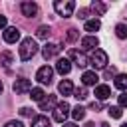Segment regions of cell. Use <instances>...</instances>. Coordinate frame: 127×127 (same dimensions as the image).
I'll return each instance as SVG.
<instances>
[{"mask_svg": "<svg viewBox=\"0 0 127 127\" xmlns=\"http://www.w3.org/2000/svg\"><path fill=\"white\" fill-rule=\"evenodd\" d=\"M58 91H60L62 95H71V93H73V83H71L69 79H64V81H60V85H58Z\"/></svg>", "mask_w": 127, "mask_h": 127, "instance_id": "cell-16", "label": "cell"}, {"mask_svg": "<svg viewBox=\"0 0 127 127\" xmlns=\"http://www.w3.org/2000/svg\"><path fill=\"white\" fill-rule=\"evenodd\" d=\"M71 117H73L75 121L83 119V117H85V107H81V105H75V107L71 109Z\"/></svg>", "mask_w": 127, "mask_h": 127, "instance_id": "cell-23", "label": "cell"}, {"mask_svg": "<svg viewBox=\"0 0 127 127\" xmlns=\"http://www.w3.org/2000/svg\"><path fill=\"white\" fill-rule=\"evenodd\" d=\"M71 64H75L77 67H85V65H89V60L85 58V54H81V52H77V50H69V58H67Z\"/></svg>", "mask_w": 127, "mask_h": 127, "instance_id": "cell-6", "label": "cell"}, {"mask_svg": "<svg viewBox=\"0 0 127 127\" xmlns=\"http://www.w3.org/2000/svg\"><path fill=\"white\" fill-rule=\"evenodd\" d=\"M20 10H22V14L28 16V18H36V16L40 14V8H38L36 2H22Z\"/></svg>", "mask_w": 127, "mask_h": 127, "instance_id": "cell-7", "label": "cell"}, {"mask_svg": "<svg viewBox=\"0 0 127 127\" xmlns=\"http://www.w3.org/2000/svg\"><path fill=\"white\" fill-rule=\"evenodd\" d=\"M97 73L95 71H83V75H81V81H83V87L85 85H95L97 83Z\"/></svg>", "mask_w": 127, "mask_h": 127, "instance_id": "cell-15", "label": "cell"}, {"mask_svg": "<svg viewBox=\"0 0 127 127\" xmlns=\"http://www.w3.org/2000/svg\"><path fill=\"white\" fill-rule=\"evenodd\" d=\"M101 107H103V105H101L99 101H91V103H89V109H93V111H99Z\"/></svg>", "mask_w": 127, "mask_h": 127, "instance_id": "cell-33", "label": "cell"}, {"mask_svg": "<svg viewBox=\"0 0 127 127\" xmlns=\"http://www.w3.org/2000/svg\"><path fill=\"white\" fill-rule=\"evenodd\" d=\"M4 127H24V125H22L20 121H8V123H6Z\"/></svg>", "mask_w": 127, "mask_h": 127, "instance_id": "cell-34", "label": "cell"}, {"mask_svg": "<svg viewBox=\"0 0 127 127\" xmlns=\"http://www.w3.org/2000/svg\"><path fill=\"white\" fill-rule=\"evenodd\" d=\"M107 54L103 52V50H95L93 54H91V58H89V65L93 67V69H105L107 67Z\"/></svg>", "mask_w": 127, "mask_h": 127, "instance_id": "cell-3", "label": "cell"}, {"mask_svg": "<svg viewBox=\"0 0 127 127\" xmlns=\"http://www.w3.org/2000/svg\"><path fill=\"white\" fill-rule=\"evenodd\" d=\"M109 95H111L109 85H95V97H97L99 101H105Z\"/></svg>", "mask_w": 127, "mask_h": 127, "instance_id": "cell-14", "label": "cell"}, {"mask_svg": "<svg viewBox=\"0 0 127 127\" xmlns=\"http://www.w3.org/2000/svg\"><path fill=\"white\" fill-rule=\"evenodd\" d=\"M121 127H127V123H123V125H121Z\"/></svg>", "mask_w": 127, "mask_h": 127, "instance_id": "cell-40", "label": "cell"}, {"mask_svg": "<svg viewBox=\"0 0 127 127\" xmlns=\"http://www.w3.org/2000/svg\"><path fill=\"white\" fill-rule=\"evenodd\" d=\"M67 115H69V103H67V101H60V103L56 105V109H54V121L64 123Z\"/></svg>", "mask_w": 127, "mask_h": 127, "instance_id": "cell-4", "label": "cell"}, {"mask_svg": "<svg viewBox=\"0 0 127 127\" xmlns=\"http://www.w3.org/2000/svg\"><path fill=\"white\" fill-rule=\"evenodd\" d=\"M18 40H20V30H18V28L10 26V28L4 30V42H8V44H16Z\"/></svg>", "mask_w": 127, "mask_h": 127, "instance_id": "cell-10", "label": "cell"}, {"mask_svg": "<svg viewBox=\"0 0 127 127\" xmlns=\"http://www.w3.org/2000/svg\"><path fill=\"white\" fill-rule=\"evenodd\" d=\"M87 14H89V10H87V8H81V10L77 12V18H81V20L87 22Z\"/></svg>", "mask_w": 127, "mask_h": 127, "instance_id": "cell-30", "label": "cell"}, {"mask_svg": "<svg viewBox=\"0 0 127 127\" xmlns=\"http://www.w3.org/2000/svg\"><path fill=\"white\" fill-rule=\"evenodd\" d=\"M60 52H62L60 44H50V42H48V44L42 48V56H44L46 60H52V58H56Z\"/></svg>", "mask_w": 127, "mask_h": 127, "instance_id": "cell-8", "label": "cell"}, {"mask_svg": "<svg viewBox=\"0 0 127 127\" xmlns=\"http://www.w3.org/2000/svg\"><path fill=\"white\" fill-rule=\"evenodd\" d=\"M101 28V22L97 20V18H93V20H87L85 24H83V30L85 32H97Z\"/></svg>", "mask_w": 127, "mask_h": 127, "instance_id": "cell-19", "label": "cell"}, {"mask_svg": "<svg viewBox=\"0 0 127 127\" xmlns=\"http://www.w3.org/2000/svg\"><path fill=\"white\" fill-rule=\"evenodd\" d=\"M64 127H77L75 123H64Z\"/></svg>", "mask_w": 127, "mask_h": 127, "instance_id": "cell-36", "label": "cell"}, {"mask_svg": "<svg viewBox=\"0 0 127 127\" xmlns=\"http://www.w3.org/2000/svg\"><path fill=\"white\" fill-rule=\"evenodd\" d=\"M56 105H58L56 95H46V97L40 101V109H42V111H54Z\"/></svg>", "mask_w": 127, "mask_h": 127, "instance_id": "cell-11", "label": "cell"}, {"mask_svg": "<svg viewBox=\"0 0 127 127\" xmlns=\"http://www.w3.org/2000/svg\"><path fill=\"white\" fill-rule=\"evenodd\" d=\"M77 38H79L77 30H73V28H71V30H67V42H75Z\"/></svg>", "mask_w": 127, "mask_h": 127, "instance_id": "cell-28", "label": "cell"}, {"mask_svg": "<svg viewBox=\"0 0 127 127\" xmlns=\"http://www.w3.org/2000/svg\"><path fill=\"white\" fill-rule=\"evenodd\" d=\"M54 10H56L60 16L67 18V16L73 14V10H75V2H73V0H56V2H54Z\"/></svg>", "mask_w": 127, "mask_h": 127, "instance_id": "cell-2", "label": "cell"}, {"mask_svg": "<svg viewBox=\"0 0 127 127\" xmlns=\"http://www.w3.org/2000/svg\"><path fill=\"white\" fill-rule=\"evenodd\" d=\"M52 77H54V69H52L50 65H42V67L36 71V79H38L40 83H44V85H46V83L50 85V83H52Z\"/></svg>", "mask_w": 127, "mask_h": 127, "instance_id": "cell-5", "label": "cell"}, {"mask_svg": "<svg viewBox=\"0 0 127 127\" xmlns=\"http://www.w3.org/2000/svg\"><path fill=\"white\" fill-rule=\"evenodd\" d=\"M20 115H22V117H32L34 111H32L30 107H22V109H20Z\"/></svg>", "mask_w": 127, "mask_h": 127, "instance_id": "cell-29", "label": "cell"}, {"mask_svg": "<svg viewBox=\"0 0 127 127\" xmlns=\"http://www.w3.org/2000/svg\"><path fill=\"white\" fill-rule=\"evenodd\" d=\"M97 46H99V40H97L95 36H85V38H81V48H83V50H97Z\"/></svg>", "mask_w": 127, "mask_h": 127, "instance_id": "cell-13", "label": "cell"}, {"mask_svg": "<svg viewBox=\"0 0 127 127\" xmlns=\"http://www.w3.org/2000/svg\"><path fill=\"white\" fill-rule=\"evenodd\" d=\"M36 52H38V44H36V40H34V38H24L22 44H20V50H18L20 60L28 62V60H32V58L36 56Z\"/></svg>", "mask_w": 127, "mask_h": 127, "instance_id": "cell-1", "label": "cell"}, {"mask_svg": "<svg viewBox=\"0 0 127 127\" xmlns=\"http://www.w3.org/2000/svg\"><path fill=\"white\" fill-rule=\"evenodd\" d=\"M85 127H95V125L93 123H85Z\"/></svg>", "mask_w": 127, "mask_h": 127, "instance_id": "cell-37", "label": "cell"}, {"mask_svg": "<svg viewBox=\"0 0 127 127\" xmlns=\"http://www.w3.org/2000/svg\"><path fill=\"white\" fill-rule=\"evenodd\" d=\"M119 107H127V93L119 95Z\"/></svg>", "mask_w": 127, "mask_h": 127, "instance_id": "cell-32", "label": "cell"}, {"mask_svg": "<svg viewBox=\"0 0 127 127\" xmlns=\"http://www.w3.org/2000/svg\"><path fill=\"white\" fill-rule=\"evenodd\" d=\"M113 83H115V87H117V89L125 91V89H127V73H117Z\"/></svg>", "mask_w": 127, "mask_h": 127, "instance_id": "cell-18", "label": "cell"}, {"mask_svg": "<svg viewBox=\"0 0 127 127\" xmlns=\"http://www.w3.org/2000/svg\"><path fill=\"white\" fill-rule=\"evenodd\" d=\"M107 113H109L113 119H119V117L123 115V111H121V107H119V105H117V107H109V109H107Z\"/></svg>", "mask_w": 127, "mask_h": 127, "instance_id": "cell-27", "label": "cell"}, {"mask_svg": "<svg viewBox=\"0 0 127 127\" xmlns=\"http://www.w3.org/2000/svg\"><path fill=\"white\" fill-rule=\"evenodd\" d=\"M30 89H32V81L30 79L20 77V79L14 81V91L16 93H30Z\"/></svg>", "mask_w": 127, "mask_h": 127, "instance_id": "cell-9", "label": "cell"}, {"mask_svg": "<svg viewBox=\"0 0 127 127\" xmlns=\"http://www.w3.org/2000/svg\"><path fill=\"white\" fill-rule=\"evenodd\" d=\"M2 89H4V85H2V81H0V93H2Z\"/></svg>", "mask_w": 127, "mask_h": 127, "instance_id": "cell-39", "label": "cell"}, {"mask_svg": "<svg viewBox=\"0 0 127 127\" xmlns=\"http://www.w3.org/2000/svg\"><path fill=\"white\" fill-rule=\"evenodd\" d=\"M0 30H6V16L0 14Z\"/></svg>", "mask_w": 127, "mask_h": 127, "instance_id": "cell-35", "label": "cell"}, {"mask_svg": "<svg viewBox=\"0 0 127 127\" xmlns=\"http://www.w3.org/2000/svg\"><path fill=\"white\" fill-rule=\"evenodd\" d=\"M12 62H14V56H12L10 52H2V54H0V64H2L4 67H10Z\"/></svg>", "mask_w": 127, "mask_h": 127, "instance_id": "cell-22", "label": "cell"}, {"mask_svg": "<svg viewBox=\"0 0 127 127\" xmlns=\"http://www.w3.org/2000/svg\"><path fill=\"white\" fill-rule=\"evenodd\" d=\"M32 127H50V119L46 115H38V117H34Z\"/></svg>", "mask_w": 127, "mask_h": 127, "instance_id": "cell-20", "label": "cell"}, {"mask_svg": "<svg viewBox=\"0 0 127 127\" xmlns=\"http://www.w3.org/2000/svg\"><path fill=\"white\" fill-rule=\"evenodd\" d=\"M73 97H77V99H85L87 97V89L81 85V87H77V89H73Z\"/></svg>", "mask_w": 127, "mask_h": 127, "instance_id": "cell-26", "label": "cell"}, {"mask_svg": "<svg viewBox=\"0 0 127 127\" xmlns=\"http://www.w3.org/2000/svg\"><path fill=\"white\" fill-rule=\"evenodd\" d=\"M89 8L95 12V16H103V14L107 12V4H103V2H99V0H93Z\"/></svg>", "mask_w": 127, "mask_h": 127, "instance_id": "cell-17", "label": "cell"}, {"mask_svg": "<svg viewBox=\"0 0 127 127\" xmlns=\"http://www.w3.org/2000/svg\"><path fill=\"white\" fill-rule=\"evenodd\" d=\"M56 71L62 73V75H67V73L71 71V62H69L67 58H60L58 64H56Z\"/></svg>", "mask_w": 127, "mask_h": 127, "instance_id": "cell-12", "label": "cell"}, {"mask_svg": "<svg viewBox=\"0 0 127 127\" xmlns=\"http://www.w3.org/2000/svg\"><path fill=\"white\" fill-rule=\"evenodd\" d=\"M115 36H117L119 40H125V38H127V26H125V24H117V26H115Z\"/></svg>", "mask_w": 127, "mask_h": 127, "instance_id": "cell-25", "label": "cell"}, {"mask_svg": "<svg viewBox=\"0 0 127 127\" xmlns=\"http://www.w3.org/2000/svg\"><path fill=\"white\" fill-rule=\"evenodd\" d=\"M115 75H117L115 67H105V77H115Z\"/></svg>", "mask_w": 127, "mask_h": 127, "instance_id": "cell-31", "label": "cell"}, {"mask_svg": "<svg viewBox=\"0 0 127 127\" xmlns=\"http://www.w3.org/2000/svg\"><path fill=\"white\" fill-rule=\"evenodd\" d=\"M99 127H109V125H107V123H101V125H99Z\"/></svg>", "mask_w": 127, "mask_h": 127, "instance_id": "cell-38", "label": "cell"}, {"mask_svg": "<svg viewBox=\"0 0 127 127\" xmlns=\"http://www.w3.org/2000/svg\"><path fill=\"white\" fill-rule=\"evenodd\" d=\"M50 34H52V32H50V28H48V26H40V28L36 30V36H38L40 40H48V38H50Z\"/></svg>", "mask_w": 127, "mask_h": 127, "instance_id": "cell-24", "label": "cell"}, {"mask_svg": "<svg viewBox=\"0 0 127 127\" xmlns=\"http://www.w3.org/2000/svg\"><path fill=\"white\" fill-rule=\"evenodd\" d=\"M30 97H32L34 101H42V99L46 97V93H44L42 87H32V89H30Z\"/></svg>", "mask_w": 127, "mask_h": 127, "instance_id": "cell-21", "label": "cell"}]
</instances>
